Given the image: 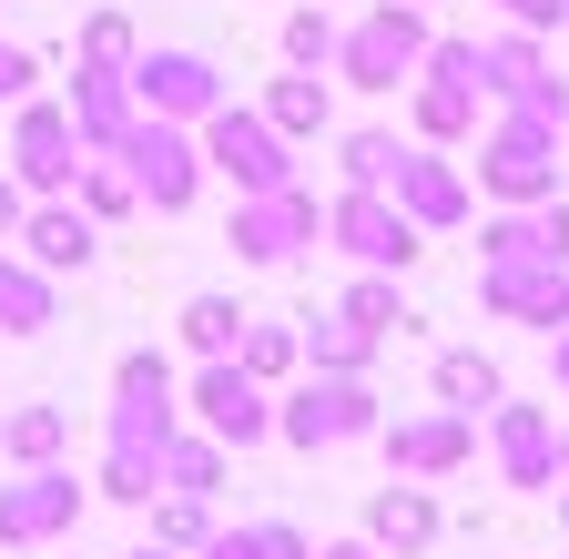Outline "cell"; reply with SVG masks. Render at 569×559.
I'll list each match as a JSON object with an SVG mask.
<instances>
[{"instance_id": "28", "label": "cell", "mask_w": 569, "mask_h": 559, "mask_svg": "<svg viewBox=\"0 0 569 559\" xmlns=\"http://www.w3.org/2000/svg\"><path fill=\"white\" fill-rule=\"evenodd\" d=\"M183 428V397H112L102 417V448H142V458H163V438Z\"/></svg>"}, {"instance_id": "5", "label": "cell", "mask_w": 569, "mask_h": 559, "mask_svg": "<svg viewBox=\"0 0 569 559\" xmlns=\"http://www.w3.org/2000/svg\"><path fill=\"white\" fill-rule=\"evenodd\" d=\"M417 61H427V11H407V0H377L367 21H346L336 31V61L326 72L346 92H407L417 82Z\"/></svg>"}, {"instance_id": "26", "label": "cell", "mask_w": 569, "mask_h": 559, "mask_svg": "<svg viewBox=\"0 0 569 559\" xmlns=\"http://www.w3.org/2000/svg\"><path fill=\"white\" fill-rule=\"evenodd\" d=\"M153 468H163V488H183V499H213V488H224V468H234V448L203 438V428H173Z\"/></svg>"}, {"instance_id": "32", "label": "cell", "mask_w": 569, "mask_h": 559, "mask_svg": "<svg viewBox=\"0 0 569 559\" xmlns=\"http://www.w3.org/2000/svg\"><path fill=\"white\" fill-rule=\"evenodd\" d=\"M336 316H356L367 336H407V326H417L407 296H397V274H377V264H356V286L336 296Z\"/></svg>"}, {"instance_id": "39", "label": "cell", "mask_w": 569, "mask_h": 559, "mask_svg": "<svg viewBox=\"0 0 569 559\" xmlns=\"http://www.w3.org/2000/svg\"><path fill=\"white\" fill-rule=\"evenodd\" d=\"M31 92H41V51L0 41V102H31Z\"/></svg>"}, {"instance_id": "13", "label": "cell", "mask_w": 569, "mask_h": 559, "mask_svg": "<svg viewBox=\"0 0 569 559\" xmlns=\"http://www.w3.org/2000/svg\"><path fill=\"white\" fill-rule=\"evenodd\" d=\"M478 306L509 316V326L559 336L569 326V264L559 254H498V264H478Z\"/></svg>"}, {"instance_id": "42", "label": "cell", "mask_w": 569, "mask_h": 559, "mask_svg": "<svg viewBox=\"0 0 569 559\" xmlns=\"http://www.w3.org/2000/svg\"><path fill=\"white\" fill-rule=\"evenodd\" d=\"M498 11H509L519 31H559V21H569V0H498Z\"/></svg>"}, {"instance_id": "43", "label": "cell", "mask_w": 569, "mask_h": 559, "mask_svg": "<svg viewBox=\"0 0 569 559\" xmlns=\"http://www.w3.org/2000/svg\"><path fill=\"white\" fill-rule=\"evenodd\" d=\"M21 214H31V193H21L11 173H0V244H11V234H21Z\"/></svg>"}, {"instance_id": "23", "label": "cell", "mask_w": 569, "mask_h": 559, "mask_svg": "<svg viewBox=\"0 0 569 559\" xmlns=\"http://www.w3.org/2000/svg\"><path fill=\"white\" fill-rule=\"evenodd\" d=\"M427 387H438V407H458V417H488L498 397H509L498 357H478V346H438V367H427Z\"/></svg>"}, {"instance_id": "47", "label": "cell", "mask_w": 569, "mask_h": 559, "mask_svg": "<svg viewBox=\"0 0 569 559\" xmlns=\"http://www.w3.org/2000/svg\"><path fill=\"white\" fill-rule=\"evenodd\" d=\"M559 478H569V417H559Z\"/></svg>"}, {"instance_id": "41", "label": "cell", "mask_w": 569, "mask_h": 559, "mask_svg": "<svg viewBox=\"0 0 569 559\" xmlns=\"http://www.w3.org/2000/svg\"><path fill=\"white\" fill-rule=\"evenodd\" d=\"M509 102H529L539 122H569V82H559V72H539V82H529V92H509Z\"/></svg>"}, {"instance_id": "17", "label": "cell", "mask_w": 569, "mask_h": 559, "mask_svg": "<svg viewBox=\"0 0 569 559\" xmlns=\"http://www.w3.org/2000/svg\"><path fill=\"white\" fill-rule=\"evenodd\" d=\"M41 274H92V254H102V224L82 214V203H71V193H51V203H31V214H21V234H11Z\"/></svg>"}, {"instance_id": "35", "label": "cell", "mask_w": 569, "mask_h": 559, "mask_svg": "<svg viewBox=\"0 0 569 559\" xmlns=\"http://www.w3.org/2000/svg\"><path fill=\"white\" fill-rule=\"evenodd\" d=\"M397 153H407V143H397L387 122H356V132H336V173H346V183H377V193H387Z\"/></svg>"}, {"instance_id": "46", "label": "cell", "mask_w": 569, "mask_h": 559, "mask_svg": "<svg viewBox=\"0 0 569 559\" xmlns=\"http://www.w3.org/2000/svg\"><path fill=\"white\" fill-rule=\"evenodd\" d=\"M549 499H559V529H569V478H559V488H549Z\"/></svg>"}, {"instance_id": "19", "label": "cell", "mask_w": 569, "mask_h": 559, "mask_svg": "<svg viewBox=\"0 0 569 559\" xmlns=\"http://www.w3.org/2000/svg\"><path fill=\"white\" fill-rule=\"evenodd\" d=\"M61 326V274H41L21 244H0V336H51Z\"/></svg>"}, {"instance_id": "15", "label": "cell", "mask_w": 569, "mask_h": 559, "mask_svg": "<svg viewBox=\"0 0 569 559\" xmlns=\"http://www.w3.org/2000/svg\"><path fill=\"white\" fill-rule=\"evenodd\" d=\"M377 448H387V478H458V468L478 458V417H458V407L387 417V428H377Z\"/></svg>"}, {"instance_id": "49", "label": "cell", "mask_w": 569, "mask_h": 559, "mask_svg": "<svg viewBox=\"0 0 569 559\" xmlns=\"http://www.w3.org/2000/svg\"><path fill=\"white\" fill-rule=\"evenodd\" d=\"M407 11H427V0H407Z\"/></svg>"}, {"instance_id": "9", "label": "cell", "mask_w": 569, "mask_h": 559, "mask_svg": "<svg viewBox=\"0 0 569 559\" xmlns=\"http://www.w3.org/2000/svg\"><path fill=\"white\" fill-rule=\"evenodd\" d=\"M82 509H92V478H71L61 458L11 468V488H0V549H61L82 529Z\"/></svg>"}, {"instance_id": "18", "label": "cell", "mask_w": 569, "mask_h": 559, "mask_svg": "<svg viewBox=\"0 0 569 559\" xmlns=\"http://www.w3.org/2000/svg\"><path fill=\"white\" fill-rule=\"evenodd\" d=\"M61 112H71V143H82V153H112L122 143V132H132V82L122 72H82V61H71V92H61Z\"/></svg>"}, {"instance_id": "29", "label": "cell", "mask_w": 569, "mask_h": 559, "mask_svg": "<svg viewBox=\"0 0 569 559\" xmlns=\"http://www.w3.org/2000/svg\"><path fill=\"white\" fill-rule=\"evenodd\" d=\"M234 367H244L254 387H284V377H306V336H296V326H264V316H244V336H234Z\"/></svg>"}, {"instance_id": "6", "label": "cell", "mask_w": 569, "mask_h": 559, "mask_svg": "<svg viewBox=\"0 0 569 559\" xmlns=\"http://www.w3.org/2000/svg\"><path fill=\"white\" fill-rule=\"evenodd\" d=\"M122 82H132L142 112H163V122H203L213 102H234V72H224L203 41H142Z\"/></svg>"}, {"instance_id": "45", "label": "cell", "mask_w": 569, "mask_h": 559, "mask_svg": "<svg viewBox=\"0 0 569 559\" xmlns=\"http://www.w3.org/2000/svg\"><path fill=\"white\" fill-rule=\"evenodd\" d=\"M549 377H559V407H569V326L549 336Z\"/></svg>"}, {"instance_id": "12", "label": "cell", "mask_w": 569, "mask_h": 559, "mask_svg": "<svg viewBox=\"0 0 569 559\" xmlns=\"http://www.w3.org/2000/svg\"><path fill=\"white\" fill-rule=\"evenodd\" d=\"M387 203H397L417 234H458V224L478 214V183H468L438 143H407V153H397V173H387Z\"/></svg>"}, {"instance_id": "11", "label": "cell", "mask_w": 569, "mask_h": 559, "mask_svg": "<svg viewBox=\"0 0 569 559\" xmlns=\"http://www.w3.org/2000/svg\"><path fill=\"white\" fill-rule=\"evenodd\" d=\"M71 173H82V143H71V112H61L51 92L11 102V183H21L31 203H51V193H71Z\"/></svg>"}, {"instance_id": "31", "label": "cell", "mask_w": 569, "mask_h": 559, "mask_svg": "<svg viewBox=\"0 0 569 559\" xmlns=\"http://www.w3.org/2000/svg\"><path fill=\"white\" fill-rule=\"evenodd\" d=\"M173 336H183V357H234V336H244V306H234V296H183Z\"/></svg>"}, {"instance_id": "1", "label": "cell", "mask_w": 569, "mask_h": 559, "mask_svg": "<svg viewBox=\"0 0 569 559\" xmlns=\"http://www.w3.org/2000/svg\"><path fill=\"white\" fill-rule=\"evenodd\" d=\"M387 428V397L367 387V377H284V397H274V438L296 448V458H326V448H356V438H377Z\"/></svg>"}, {"instance_id": "8", "label": "cell", "mask_w": 569, "mask_h": 559, "mask_svg": "<svg viewBox=\"0 0 569 559\" xmlns=\"http://www.w3.org/2000/svg\"><path fill=\"white\" fill-rule=\"evenodd\" d=\"M326 244H336L346 264H377V274H407V264L427 254V234L397 214L377 183H336V193H326Z\"/></svg>"}, {"instance_id": "22", "label": "cell", "mask_w": 569, "mask_h": 559, "mask_svg": "<svg viewBox=\"0 0 569 559\" xmlns=\"http://www.w3.org/2000/svg\"><path fill=\"white\" fill-rule=\"evenodd\" d=\"M254 112L284 132V143H316V132H336V82L326 72H274Z\"/></svg>"}, {"instance_id": "33", "label": "cell", "mask_w": 569, "mask_h": 559, "mask_svg": "<svg viewBox=\"0 0 569 559\" xmlns=\"http://www.w3.org/2000/svg\"><path fill=\"white\" fill-rule=\"evenodd\" d=\"M71 203H82L92 224H122V214H142V193H132V173H122L112 153H82V173H71Z\"/></svg>"}, {"instance_id": "36", "label": "cell", "mask_w": 569, "mask_h": 559, "mask_svg": "<svg viewBox=\"0 0 569 559\" xmlns=\"http://www.w3.org/2000/svg\"><path fill=\"white\" fill-rule=\"evenodd\" d=\"M153 488H163V468L142 458V448H102V468H92V499H112V509H153Z\"/></svg>"}, {"instance_id": "4", "label": "cell", "mask_w": 569, "mask_h": 559, "mask_svg": "<svg viewBox=\"0 0 569 559\" xmlns=\"http://www.w3.org/2000/svg\"><path fill=\"white\" fill-rule=\"evenodd\" d=\"M112 163L132 173L142 193V214H193V193H203V143H193V122H163V112H132V132L112 143Z\"/></svg>"}, {"instance_id": "7", "label": "cell", "mask_w": 569, "mask_h": 559, "mask_svg": "<svg viewBox=\"0 0 569 559\" xmlns=\"http://www.w3.org/2000/svg\"><path fill=\"white\" fill-rule=\"evenodd\" d=\"M193 143H203V173H224L234 193H274V183H296V143L254 112V102H213L193 122Z\"/></svg>"}, {"instance_id": "38", "label": "cell", "mask_w": 569, "mask_h": 559, "mask_svg": "<svg viewBox=\"0 0 569 559\" xmlns=\"http://www.w3.org/2000/svg\"><path fill=\"white\" fill-rule=\"evenodd\" d=\"M112 397H183V377L163 346H132V357H112Z\"/></svg>"}, {"instance_id": "44", "label": "cell", "mask_w": 569, "mask_h": 559, "mask_svg": "<svg viewBox=\"0 0 569 559\" xmlns=\"http://www.w3.org/2000/svg\"><path fill=\"white\" fill-rule=\"evenodd\" d=\"M316 559H387V549H377V539H367V529H356V539H326V549H316Z\"/></svg>"}, {"instance_id": "40", "label": "cell", "mask_w": 569, "mask_h": 559, "mask_svg": "<svg viewBox=\"0 0 569 559\" xmlns=\"http://www.w3.org/2000/svg\"><path fill=\"white\" fill-rule=\"evenodd\" d=\"M529 224H539V254H559L569 264V203L549 193V203H529Z\"/></svg>"}, {"instance_id": "34", "label": "cell", "mask_w": 569, "mask_h": 559, "mask_svg": "<svg viewBox=\"0 0 569 559\" xmlns=\"http://www.w3.org/2000/svg\"><path fill=\"white\" fill-rule=\"evenodd\" d=\"M274 51H284V72H326V61H336V11H326V0L284 11L274 21Z\"/></svg>"}, {"instance_id": "2", "label": "cell", "mask_w": 569, "mask_h": 559, "mask_svg": "<svg viewBox=\"0 0 569 559\" xmlns=\"http://www.w3.org/2000/svg\"><path fill=\"white\" fill-rule=\"evenodd\" d=\"M478 193L488 203H549L559 193V122H539L529 102H498L478 132Z\"/></svg>"}, {"instance_id": "14", "label": "cell", "mask_w": 569, "mask_h": 559, "mask_svg": "<svg viewBox=\"0 0 569 559\" xmlns=\"http://www.w3.org/2000/svg\"><path fill=\"white\" fill-rule=\"evenodd\" d=\"M478 428H488V448H498V478H509L519 499H549V488H559V417H549V407L498 397V407L478 417Z\"/></svg>"}, {"instance_id": "20", "label": "cell", "mask_w": 569, "mask_h": 559, "mask_svg": "<svg viewBox=\"0 0 569 559\" xmlns=\"http://www.w3.org/2000/svg\"><path fill=\"white\" fill-rule=\"evenodd\" d=\"M407 122H417V143L458 153V143H478V122H488V92H468V82H407Z\"/></svg>"}, {"instance_id": "16", "label": "cell", "mask_w": 569, "mask_h": 559, "mask_svg": "<svg viewBox=\"0 0 569 559\" xmlns=\"http://www.w3.org/2000/svg\"><path fill=\"white\" fill-rule=\"evenodd\" d=\"M367 539H377L387 559H427V549L448 539L438 488H427V478H387V488H367Z\"/></svg>"}, {"instance_id": "27", "label": "cell", "mask_w": 569, "mask_h": 559, "mask_svg": "<svg viewBox=\"0 0 569 559\" xmlns=\"http://www.w3.org/2000/svg\"><path fill=\"white\" fill-rule=\"evenodd\" d=\"M193 559H316V539L296 519H234V529H213Z\"/></svg>"}, {"instance_id": "30", "label": "cell", "mask_w": 569, "mask_h": 559, "mask_svg": "<svg viewBox=\"0 0 569 559\" xmlns=\"http://www.w3.org/2000/svg\"><path fill=\"white\" fill-rule=\"evenodd\" d=\"M142 519H153V549H173V559H193L213 529H224L213 499H183V488H153V509H142Z\"/></svg>"}, {"instance_id": "25", "label": "cell", "mask_w": 569, "mask_h": 559, "mask_svg": "<svg viewBox=\"0 0 569 559\" xmlns=\"http://www.w3.org/2000/svg\"><path fill=\"white\" fill-rule=\"evenodd\" d=\"M0 458H11V468L71 458V407H0Z\"/></svg>"}, {"instance_id": "24", "label": "cell", "mask_w": 569, "mask_h": 559, "mask_svg": "<svg viewBox=\"0 0 569 559\" xmlns=\"http://www.w3.org/2000/svg\"><path fill=\"white\" fill-rule=\"evenodd\" d=\"M539 72H549V51H539V31H519V21H509V31H488V41H478V92H488V102H509V92H529Z\"/></svg>"}, {"instance_id": "37", "label": "cell", "mask_w": 569, "mask_h": 559, "mask_svg": "<svg viewBox=\"0 0 569 559\" xmlns=\"http://www.w3.org/2000/svg\"><path fill=\"white\" fill-rule=\"evenodd\" d=\"M132 51H142L132 11H92L82 21V72H132Z\"/></svg>"}, {"instance_id": "48", "label": "cell", "mask_w": 569, "mask_h": 559, "mask_svg": "<svg viewBox=\"0 0 569 559\" xmlns=\"http://www.w3.org/2000/svg\"><path fill=\"white\" fill-rule=\"evenodd\" d=\"M132 559H173V549H153V539H142V549H132Z\"/></svg>"}, {"instance_id": "50", "label": "cell", "mask_w": 569, "mask_h": 559, "mask_svg": "<svg viewBox=\"0 0 569 559\" xmlns=\"http://www.w3.org/2000/svg\"><path fill=\"white\" fill-rule=\"evenodd\" d=\"M559 31H569V21H559Z\"/></svg>"}, {"instance_id": "3", "label": "cell", "mask_w": 569, "mask_h": 559, "mask_svg": "<svg viewBox=\"0 0 569 559\" xmlns=\"http://www.w3.org/2000/svg\"><path fill=\"white\" fill-rule=\"evenodd\" d=\"M224 244H234V264H254V274L306 264V254L326 244V203H316V183L296 173V183H274V193H234Z\"/></svg>"}, {"instance_id": "21", "label": "cell", "mask_w": 569, "mask_h": 559, "mask_svg": "<svg viewBox=\"0 0 569 559\" xmlns=\"http://www.w3.org/2000/svg\"><path fill=\"white\" fill-rule=\"evenodd\" d=\"M296 336H306V367L316 377H377V357H387V336H367L356 316H296Z\"/></svg>"}, {"instance_id": "10", "label": "cell", "mask_w": 569, "mask_h": 559, "mask_svg": "<svg viewBox=\"0 0 569 559\" xmlns=\"http://www.w3.org/2000/svg\"><path fill=\"white\" fill-rule=\"evenodd\" d=\"M183 407H193V428H203V438H224L234 458L274 438V387H254L234 357H193V377H183Z\"/></svg>"}]
</instances>
